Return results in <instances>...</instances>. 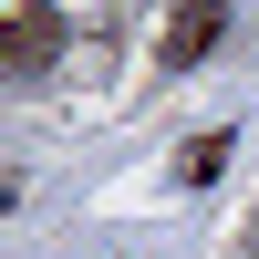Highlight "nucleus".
I'll list each match as a JSON object with an SVG mask.
<instances>
[{"mask_svg":"<svg viewBox=\"0 0 259 259\" xmlns=\"http://www.w3.org/2000/svg\"><path fill=\"white\" fill-rule=\"evenodd\" d=\"M218 31H228V0H166V21H156V62H166V73H187V62L218 52Z\"/></svg>","mask_w":259,"mask_h":259,"instance_id":"1","label":"nucleus"},{"mask_svg":"<svg viewBox=\"0 0 259 259\" xmlns=\"http://www.w3.org/2000/svg\"><path fill=\"white\" fill-rule=\"evenodd\" d=\"M0 21H11V73H31L52 52V0H0Z\"/></svg>","mask_w":259,"mask_h":259,"instance_id":"2","label":"nucleus"},{"mask_svg":"<svg viewBox=\"0 0 259 259\" xmlns=\"http://www.w3.org/2000/svg\"><path fill=\"white\" fill-rule=\"evenodd\" d=\"M218 166H228V135H197V145H187V156H177V177H187V187H207V177H218Z\"/></svg>","mask_w":259,"mask_h":259,"instance_id":"3","label":"nucleus"}]
</instances>
